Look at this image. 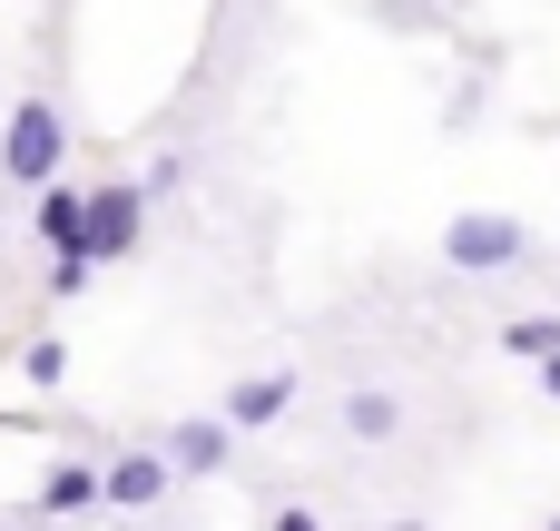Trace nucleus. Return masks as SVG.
Listing matches in <instances>:
<instances>
[{
    "instance_id": "7",
    "label": "nucleus",
    "mask_w": 560,
    "mask_h": 531,
    "mask_svg": "<svg viewBox=\"0 0 560 531\" xmlns=\"http://www.w3.org/2000/svg\"><path fill=\"white\" fill-rule=\"evenodd\" d=\"M39 246L49 256H79V187H39ZM89 266V256H79Z\"/></svg>"
},
{
    "instance_id": "6",
    "label": "nucleus",
    "mask_w": 560,
    "mask_h": 531,
    "mask_svg": "<svg viewBox=\"0 0 560 531\" xmlns=\"http://www.w3.org/2000/svg\"><path fill=\"white\" fill-rule=\"evenodd\" d=\"M226 443H236V434H226L217 414H197V424H177V434H167V453H158V463H167V473H217V463H226Z\"/></svg>"
},
{
    "instance_id": "2",
    "label": "nucleus",
    "mask_w": 560,
    "mask_h": 531,
    "mask_svg": "<svg viewBox=\"0 0 560 531\" xmlns=\"http://www.w3.org/2000/svg\"><path fill=\"white\" fill-rule=\"evenodd\" d=\"M138 217H148V187H128V177H118V187H89V197H79V256H89V266L128 256V246H138Z\"/></svg>"
},
{
    "instance_id": "10",
    "label": "nucleus",
    "mask_w": 560,
    "mask_h": 531,
    "mask_svg": "<svg viewBox=\"0 0 560 531\" xmlns=\"http://www.w3.org/2000/svg\"><path fill=\"white\" fill-rule=\"evenodd\" d=\"M502 345L532 355V365H551V355H560V315H522V325H502Z\"/></svg>"
},
{
    "instance_id": "15",
    "label": "nucleus",
    "mask_w": 560,
    "mask_h": 531,
    "mask_svg": "<svg viewBox=\"0 0 560 531\" xmlns=\"http://www.w3.org/2000/svg\"><path fill=\"white\" fill-rule=\"evenodd\" d=\"M551 531H560V522H551Z\"/></svg>"
},
{
    "instance_id": "3",
    "label": "nucleus",
    "mask_w": 560,
    "mask_h": 531,
    "mask_svg": "<svg viewBox=\"0 0 560 531\" xmlns=\"http://www.w3.org/2000/svg\"><path fill=\"white\" fill-rule=\"evenodd\" d=\"M443 256H453L463 276H492V266H522L532 236H522L512 217H453V227H443Z\"/></svg>"
},
{
    "instance_id": "13",
    "label": "nucleus",
    "mask_w": 560,
    "mask_h": 531,
    "mask_svg": "<svg viewBox=\"0 0 560 531\" xmlns=\"http://www.w3.org/2000/svg\"><path fill=\"white\" fill-rule=\"evenodd\" d=\"M541 394H551V404H560V355H551V365H541Z\"/></svg>"
},
{
    "instance_id": "9",
    "label": "nucleus",
    "mask_w": 560,
    "mask_h": 531,
    "mask_svg": "<svg viewBox=\"0 0 560 531\" xmlns=\"http://www.w3.org/2000/svg\"><path fill=\"white\" fill-rule=\"evenodd\" d=\"M39 503H49V512H89V503H98V473H89V463H59V473L39 483Z\"/></svg>"
},
{
    "instance_id": "14",
    "label": "nucleus",
    "mask_w": 560,
    "mask_h": 531,
    "mask_svg": "<svg viewBox=\"0 0 560 531\" xmlns=\"http://www.w3.org/2000/svg\"><path fill=\"white\" fill-rule=\"evenodd\" d=\"M394 531H423V522H394Z\"/></svg>"
},
{
    "instance_id": "12",
    "label": "nucleus",
    "mask_w": 560,
    "mask_h": 531,
    "mask_svg": "<svg viewBox=\"0 0 560 531\" xmlns=\"http://www.w3.org/2000/svg\"><path fill=\"white\" fill-rule=\"evenodd\" d=\"M266 531H325V522H315V512H276Z\"/></svg>"
},
{
    "instance_id": "5",
    "label": "nucleus",
    "mask_w": 560,
    "mask_h": 531,
    "mask_svg": "<svg viewBox=\"0 0 560 531\" xmlns=\"http://www.w3.org/2000/svg\"><path fill=\"white\" fill-rule=\"evenodd\" d=\"M285 404H295V374L276 365V374H246V384L226 394V414H217V424H226V434H246V424H276Z\"/></svg>"
},
{
    "instance_id": "11",
    "label": "nucleus",
    "mask_w": 560,
    "mask_h": 531,
    "mask_svg": "<svg viewBox=\"0 0 560 531\" xmlns=\"http://www.w3.org/2000/svg\"><path fill=\"white\" fill-rule=\"evenodd\" d=\"M59 374H69V355H59L49 335H39V345H30V384H59Z\"/></svg>"
},
{
    "instance_id": "1",
    "label": "nucleus",
    "mask_w": 560,
    "mask_h": 531,
    "mask_svg": "<svg viewBox=\"0 0 560 531\" xmlns=\"http://www.w3.org/2000/svg\"><path fill=\"white\" fill-rule=\"evenodd\" d=\"M59 158H69V128H59V108H49V99H20V108H10V128H0V177H20V187H49V177H59Z\"/></svg>"
},
{
    "instance_id": "8",
    "label": "nucleus",
    "mask_w": 560,
    "mask_h": 531,
    "mask_svg": "<svg viewBox=\"0 0 560 531\" xmlns=\"http://www.w3.org/2000/svg\"><path fill=\"white\" fill-rule=\"evenodd\" d=\"M394 424H404V404H394V394H345V434H364V443H384Z\"/></svg>"
},
{
    "instance_id": "4",
    "label": "nucleus",
    "mask_w": 560,
    "mask_h": 531,
    "mask_svg": "<svg viewBox=\"0 0 560 531\" xmlns=\"http://www.w3.org/2000/svg\"><path fill=\"white\" fill-rule=\"evenodd\" d=\"M167 483H177V473H167L158 453H118V463L98 473V503H118V512H148V503H158Z\"/></svg>"
}]
</instances>
